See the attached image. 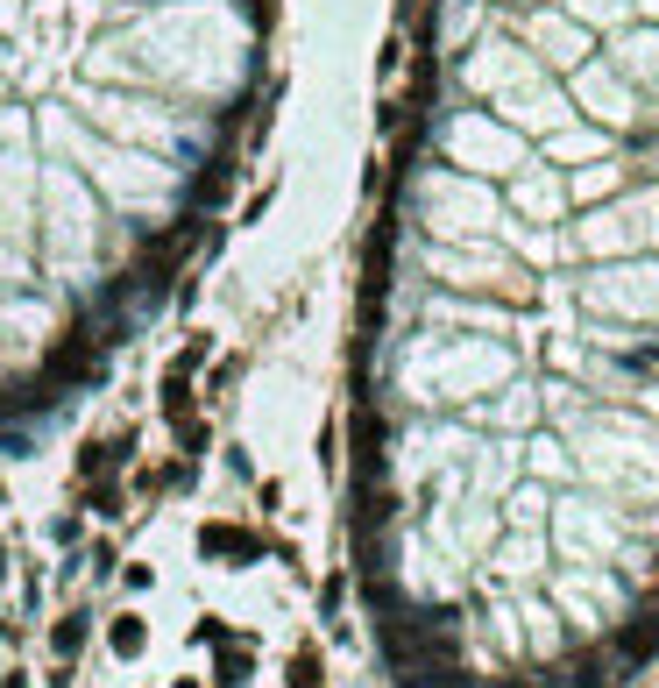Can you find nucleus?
<instances>
[{"mask_svg": "<svg viewBox=\"0 0 659 688\" xmlns=\"http://www.w3.org/2000/svg\"><path fill=\"white\" fill-rule=\"evenodd\" d=\"M610 653H617V667H645V660H659V603L638 610V618H617Z\"/></svg>", "mask_w": 659, "mask_h": 688, "instance_id": "1", "label": "nucleus"}, {"mask_svg": "<svg viewBox=\"0 0 659 688\" xmlns=\"http://www.w3.org/2000/svg\"><path fill=\"white\" fill-rule=\"evenodd\" d=\"M199 554H206V561H256L263 540H256L249 525H220V518H213V525H199Z\"/></svg>", "mask_w": 659, "mask_h": 688, "instance_id": "2", "label": "nucleus"}, {"mask_svg": "<svg viewBox=\"0 0 659 688\" xmlns=\"http://www.w3.org/2000/svg\"><path fill=\"white\" fill-rule=\"evenodd\" d=\"M128 454H135V433H114V440H86L78 447V476H114V469H128Z\"/></svg>", "mask_w": 659, "mask_h": 688, "instance_id": "3", "label": "nucleus"}, {"mask_svg": "<svg viewBox=\"0 0 659 688\" xmlns=\"http://www.w3.org/2000/svg\"><path fill=\"white\" fill-rule=\"evenodd\" d=\"M86 610H71V618H57L50 625V653H57V667H78V653H86Z\"/></svg>", "mask_w": 659, "mask_h": 688, "instance_id": "4", "label": "nucleus"}, {"mask_svg": "<svg viewBox=\"0 0 659 688\" xmlns=\"http://www.w3.org/2000/svg\"><path fill=\"white\" fill-rule=\"evenodd\" d=\"M249 674H256V646L234 632L227 653H220V667H213V681H220V688H249Z\"/></svg>", "mask_w": 659, "mask_h": 688, "instance_id": "5", "label": "nucleus"}, {"mask_svg": "<svg viewBox=\"0 0 659 688\" xmlns=\"http://www.w3.org/2000/svg\"><path fill=\"white\" fill-rule=\"evenodd\" d=\"M156 405H163V419H171V426L199 419V405H192V376H185V369H171V376H163V391H156Z\"/></svg>", "mask_w": 659, "mask_h": 688, "instance_id": "6", "label": "nucleus"}, {"mask_svg": "<svg viewBox=\"0 0 659 688\" xmlns=\"http://www.w3.org/2000/svg\"><path fill=\"white\" fill-rule=\"evenodd\" d=\"M107 646H114V660H142V646H149V625L135 618V610H121V618L107 625Z\"/></svg>", "mask_w": 659, "mask_h": 688, "instance_id": "7", "label": "nucleus"}, {"mask_svg": "<svg viewBox=\"0 0 659 688\" xmlns=\"http://www.w3.org/2000/svg\"><path fill=\"white\" fill-rule=\"evenodd\" d=\"M227 185H234V164L220 157V164H206V171L192 178V206H213V199H227Z\"/></svg>", "mask_w": 659, "mask_h": 688, "instance_id": "8", "label": "nucleus"}, {"mask_svg": "<svg viewBox=\"0 0 659 688\" xmlns=\"http://www.w3.org/2000/svg\"><path fill=\"white\" fill-rule=\"evenodd\" d=\"M121 504H128V497H121V483H114V476H107V483H100V476H86V511H93V518H121Z\"/></svg>", "mask_w": 659, "mask_h": 688, "instance_id": "9", "label": "nucleus"}, {"mask_svg": "<svg viewBox=\"0 0 659 688\" xmlns=\"http://www.w3.org/2000/svg\"><path fill=\"white\" fill-rule=\"evenodd\" d=\"M319 681H326L319 646H298V653H291V688H319Z\"/></svg>", "mask_w": 659, "mask_h": 688, "instance_id": "10", "label": "nucleus"}, {"mask_svg": "<svg viewBox=\"0 0 659 688\" xmlns=\"http://www.w3.org/2000/svg\"><path fill=\"white\" fill-rule=\"evenodd\" d=\"M206 355H213V334H192V341L178 348V362H171V369H185V376H192V369H199Z\"/></svg>", "mask_w": 659, "mask_h": 688, "instance_id": "11", "label": "nucleus"}, {"mask_svg": "<svg viewBox=\"0 0 659 688\" xmlns=\"http://www.w3.org/2000/svg\"><path fill=\"white\" fill-rule=\"evenodd\" d=\"M178 440H185V454H192V462H199V454L213 447V433H206V419H185V426H178Z\"/></svg>", "mask_w": 659, "mask_h": 688, "instance_id": "12", "label": "nucleus"}, {"mask_svg": "<svg viewBox=\"0 0 659 688\" xmlns=\"http://www.w3.org/2000/svg\"><path fill=\"white\" fill-rule=\"evenodd\" d=\"M234 376H241V355H227V362H213V376H206V391H213V398H220V391H227V384H234Z\"/></svg>", "mask_w": 659, "mask_h": 688, "instance_id": "13", "label": "nucleus"}, {"mask_svg": "<svg viewBox=\"0 0 659 688\" xmlns=\"http://www.w3.org/2000/svg\"><path fill=\"white\" fill-rule=\"evenodd\" d=\"M397 64H404V43L390 36V43H383V57H376V71H383V79H390V71H397Z\"/></svg>", "mask_w": 659, "mask_h": 688, "instance_id": "14", "label": "nucleus"}, {"mask_svg": "<svg viewBox=\"0 0 659 688\" xmlns=\"http://www.w3.org/2000/svg\"><path fill=\"white\" fill-rule=\"evenodd\" d=\"M114 561H121V554H114V540H93V568H100V575H114Z\"/></svg>", "mask_w": 659, "mask_h": 688, "instance_id": "15", "label": "nucleus"}, {"mask_svg": "<svg viewBox=\"0 0 659 688\" xmlns=\"http://www.w3.org/2000/svg\"><path fill=\"white\" fill-rule=\"evenodd\" d=\"M0 688H29V674H0Z\"/></svg>", "mask_w": 659, "mask_h": 688, "instance_id": "16", "label": "nucleus"}, {"mask_svg": "<svg viewBox=\"0 0 659 688\" xmlns=\"http://www.w3.org/2000/svg\"><path fill=\"white\" fill-rule=\"evenodd\" d=\"M0 575H8V540H0Z\"/></svg>", "mask_w": 659, "mask_h": 688, "instance_id": "17", "label": "nucleus"}]
</instances>
